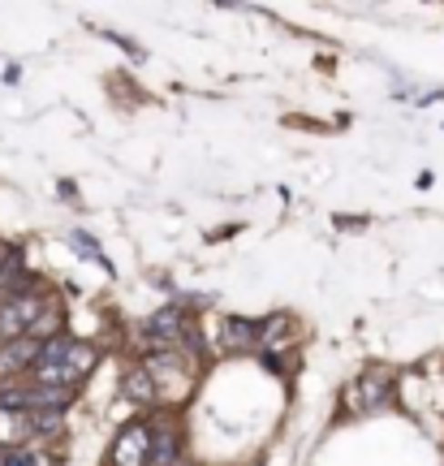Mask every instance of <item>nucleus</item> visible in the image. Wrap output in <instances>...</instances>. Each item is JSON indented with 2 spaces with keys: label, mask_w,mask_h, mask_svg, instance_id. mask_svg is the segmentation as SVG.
Listing matches in <instances>:
<instances>
[{
  "label": "nucleus",
  "mask_w": 444,
  "mask_h": 466,
  "mask_svg": "<svg viewBox=\"0 0 444 466\" xmlns=\"http://www.w3.org/2000/svg\"><path fill=\"white\" fill-rule=\"evenodd\" d=\"M39 316H44V299H35V294L5 299L0 302V341H17V337H26Z\"/></svg>",
  "instance_id": "1"
},
{
  "label": "nucleus",
  "mask_w": 444,
  "mask_h": 466,
  "mask_svg": "<svg viewBox=\"0 0 444 466\" xmlns=\"http://www.w3.org/2000/svg\"><path fill=\"white\" fill-rule=\"evenodd\" d=\"M147 450H151V432L143 423H134L116 436L113 445V466H147Z\"/></svg>",
  "instance_id": "2"
},
{
  "label": "nucleus",
  "mask_w": 444,
  "mask_h": 466,
  "mask_svg": "<svg viewBox=\"0 0 444 466\" xmlns=\"http://www.w3.org/2000/svg\"><path fill=\"white\" fill-rule=\"evenodd\" d=\"M39 346H44V341H35V337L5 341V346H0V376H17L22 367H35V359H39Z\"/></svg>",
  "instance_id": "3"
},
{
  "label": "nucleus",
  "mask_w": 444,
  "mask_h": 466,
  "mask_svg": "<svg viewBox=\"0 0 444 466\" xmlns=\"http://www.w3.org/2000/svg\"><path fill=\"white\" fill-rule=\"evenodd\" d=\"M143 333H147L156 346H168V341L181 333V311H177V307H165V311H156V316L143 324Z\"/></svg>",
  "instance_id": "4"
},
{
  "label": "nucleus",
  "mask_w": 444,
  "mask_h": 466,
  "mask_svg": "<svg viewBox=\"0 0 444 466\" xmlns=\"http://www.w3.org/2000/svg\"><path fill=\"white\" fill-rule=\"evenodd\" d=\"M289 329H294V319L289 316H267L264 324L255 329V346H264V350L289 346Z\"/></svg>",
  "instance_id": "5"
},
{
  "label": "nucleus",
  "mask_w": 444,
  "mask_h": 466,
  "mask_svg": "<svg viewBox=\"0 0 444 466\" xmlns=\"http://www.w3.org/2000/svg\"><path fill=\"white\" fill-rule=\"evenodd\" d=\"M156 393H160V389H156V380L147 376V367H130V371H126V398L130 401H143V406H147V401H156Z\"/></svg>",
  "instance_id": "6"
},
{
  "label": "nucleus",
  "mask_w": 444,
  "mask_h": 466,
  "mask_svg": "<svg viewBox=\"0 0 444 466\" xmlns=\"http://www.w3.org/2000/svg\"><path fill=\"white\" fill-rule=\"evenodd\" d=\"M69 371V376H74V384L83 380L86 371H91V367H96V350L91 346H83V341H69V350H66V363H61Z\"/></svg>",
  "instance_id": "7"
},
{
  "label": "nucleus",
  "mask_w": 444,
  "mask_h": 466,
  "mask_svg": "<svg viewBox=\"0 0 444 466\" xmlns=\"http://www.w3.org/2000/svg\"><path fill=\"white\" fill-rule=\"evenodd\" d=\"M220 341H225V350H250L255 346V324L250 319H225Z\"/></svg>",
  "instance_id": "8"
},
{
  "label": "nucleus",
  "mask_w": 444,
  "mask_h": 466,
  "mask_svg": "<svg viewBox=\"0 0 444 466\" xmlns=\"http://www.w3.org/2000/svg\"><path fill=\"white\" fill-rule=\"evenodd\" d=\"M358 398L367 401V406H379V401L388 398V376H384V371H371V376H362V380H358Z\"/></svg>",
  "instance_id": "9"
},
{
  "label": "nucleus",
  "mask_w": 444,
  "mask_h": 466,
  "mask_svg": "<svg viewBox=\"0 0 444 466\" xmlns=\"http://www.w3.org/2000/svg\"><path fill=\"white\" fill-rule=\"evenodd\" d=\"M173 458H177V436L165 432L156 445L147 450V466H173Z\"/></svg>",
  "instance_id": "10"
},
{
  "label": "nucleus",
  "mask_w": 444,
  "mask_h": 466,
  "mask_svg": "<svg viewBox=\"0 0 444 466\" xmlns=\"http://www.w3.org/2000/svg\"><path fill=\"white\" fill-rule=\"evenodd\" d=\"M26 428H31V432H56V428H61V410H31Z\"/></svg>",
  "instance_id": "11"
},
{
  "label": "nucleus",
  "mask_w": 444,
  "mask_h": 466,
  "mask_svg": "<svg viewBox=\"0 0 444 466\" xmlns=\"http://www.w3.org/2000/svg\"><path fill=\"white\" fill-rule=\"evenodd\" d=\"M5 466H35V458H31V453H9V458H5Z\"/></svg>",
  "instance_id": "12"
},
{
  "label": "nucleus",
  "mask_w": 444,
  "mask_h": 466,
  "mask_svg": "<svg viewBox=\"0 0 444 466\" xmlns=\"http://www.w3.org/2000/svg\"><path fill=\"white\" fill-rule=\"evenodd\" d=\"M9 255H14V247H0V268H5V259H9Z\"/></svg>",
  "instance_id": "13"
}]
</instances>
